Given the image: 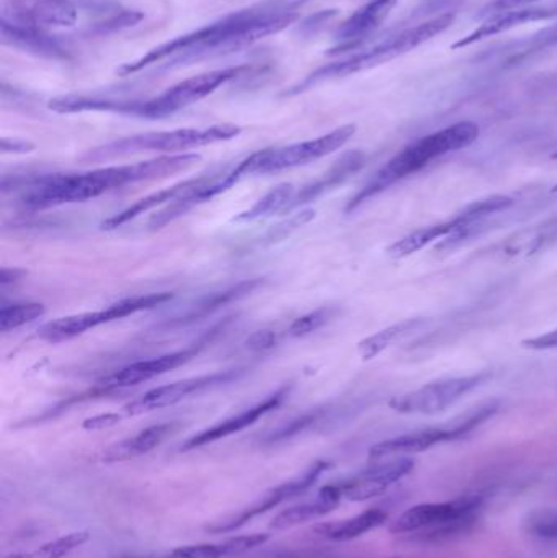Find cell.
I'll return each mask as SVG.
<instances>
[{
	"label": "cell",
	"mask_w": 557,
	"mask_h": 558,
	"mask_svg": "<svg viewBox=\"0 0 557 558\" xmlns=\"http://www.w3.org/2000/svg\"><path fill=\"white\" fill-rule=\"evenodd\" d=\"M313 2L316 0H264L235 10L202 28L149 49L134 61L124 62L117 69V74L130 77L157 64L160 71H175L245 51L296 23L303 10Z\"/></svg>",
	"instance_id": "6da1fadb"
},
{
	"label": "cell",
	"mask_w": 557,
	"mask_h": 558,
	"mask_svg": "<svg viewBox=\"0 0 557 558\" xmlns=\"http://www.w3.org/2000/svg\"><path fill=\"white\" fill-rule=\"evenodd\" d=\"M199 159L202 157L198 154H175V156L157 157V159L128 163V166L104 167V169L84 173H51V175L35 177L23 186L19 203L28 211L84 203L123 186L164 179L172 173L192 169Z\"/></svg>",
	"instance_id": "7a4b0ae2"
},
{
	"label": "cell",
	"mask_w": 557,
	"mask_h": 558,
	"mask_svg": "<svg viewBox=\"0 0 557 558\" xmlns=\"http://www.w3.org/2000/svg\"><path fill=\"white\" fill-rule=\"evenodd\" d=\"M457 15L455 13H441L434 16L427 22L419 23L412 28L402 29L396 35L388 36L382 41L375 43L370 48L355 54L347 56L339 61L329 62V64L320 65L316 71L307 74L303 81L296 82L290 88L283 92V97H296V95L306 94L326 82L339 81V78L350 77V75L360 74V72L370 71V69L378 68L385 62L392 59L401 58L408 52L414 51L424 43L431 41L435 36L447 32L455 23Z\"/></svg>",
	"instance_id": "3957f363"
},
{
	"label": "cell",
	"mask_w": 557,
	"mask_h": 558,
	"mask_svg": "<svg viewBox=\"0 0 557 558\" xmlns=\"http://www.w3.org/2000/svg\"><path fill=\"white\" fill-rule=\"evenodd\" d=\"M477 137H480V126L473 121H461L409 144L389 162H386L355 196H352V199L347 203L346 213L355 211L370 199L395 186L396 183L421 172L434 160L471 146Z\"/></svg>",
	"instance_id": "277c9868"
},
{
	"label": "cell",
	"mask_w": 557,
	"mask_h": 558,
	"mask_svg": "<svg viewBox=\"0 0 557 558\" xmlns=\"http://www.w3.org/2000/svg\"><path fill=\"white\" fill-rule=\"evenodd\" d=\"M242 133L235 124H215L209 128H182V130L159 131V133L136 134L123 137L104 146L94 147L84 154V162H104L118 157L143 153H182L209 144L234 140Z\"/></svg>",
	"instance_id": "5b68a950"
},
{
	"label": "cell",
	"mask_w": 557,
	"mask_h": 558,
	"mask_svg": "<svg viewBox=\"0 0 557 558\" xmlns=\"http://www.w3.org/2000/svg\"><path fill=\"white\" fill-rule=\"evenodd\" d=\"M252 69H254L252 65L245 64L203 72V74L172 85L162 94L147 98V100H118L114 98L111 113L130 114V117L146 118V120H162V118L179 113L190 105L198 104L203 98L215 94L222 85L244 77L252 72Z\"/></svg>",
	"instance_id": "8992f818"
},
{
	"label": "cell",
	"mask_w": 557,
	"mask_h": 558,
	"mask_svg": "<svg viewBox=\"0 0 557 558\" xmlns=\"http://www.w3.org/2000/svg\"><path fill=\"white\" fill-rule=\"evenodd\" d=\"M499 410V402H486L483 405L471 409L467 415L453 420L448 426L440 428L421 429V432L408 433L388 441L378 442L370 449V461L382 462L385 459L409 458V456L421 454L437 445L457 441L463 436L470 435L477 426L496 415Z\"/></svg>",
	"instance_id": "52a82bcc"
},
{
	"label": "cell",
	"mask_w": 557,
	"mask_h": 558,
	"mask_svg": "<svg viewBox=\"0 0 557 558\" xmlns=\"http://www.w3.org/2000/svg\"><path fill=\"white\" fill-rule=\"evenodd\" d=\"M355 133V124H346V126L337 128L316 140L303 141V143L290 144L284 147H267V149L245 157L242 160V167L247 175H254V173L268 175V173L296 169V167L307 166V163L316 162V160L336 153L340 147L346 146Z\"/></svg>",
	"instance_id": "ba28073f"
},
{
	"label": "cell",
	"mask_w": 557,
	"mask_h": 558,
	"mask_svg": "<svg viewBox=\"0 0 557 558\" xmlns=\"http://www.w3.org/2000/svg\"><path fill=\"white\" fill-rule=\"evenodd\" d=\"M172 298V292L134 295V298L114 302V304L108 305V307L101 308V311L82 312V314L56 318V320L48 322V324L39 327L38 338L52 344L64 343V341L87 333L88 330L100 327V325L111 324V322L121 320V318L128 317V315L137 314V312L166 304Z\"/></svg>",
	"instance_id": "9c48e42d"
},
{
	"label": "cell",
	"mask_w": 557,
	"mask_h": 558,
	"mask_svg": "<svg viewBox=\"0 0 557 558\" xmlns=\"http://www.w3.org/2000/svg\"><path fill=\"white\" fill-rule=\"evenodd\" d=\"M225 327L226 322H222V324L211 328L205 337L199 338L198 341L183 348V350L160 354V356L153 357V360L136 361V363L128 364V366L101 377L95 389L92 390L90 396H105V393L117 392V390L126 389V387L137 386V384L147 383V380L154 379V377L162 376V374L169 373V371L190 363L208 344L215 341V338L225 330Z\"/></svg>",
	"instance_id": "30bf717a"
},
{
	"label": "cell",
	"mask_w": 557,
	"mask_h": 558,
	"mask_svg": "<svg viewBox=\"0 0 557 558\" xmlns=\"http://www.w3.org/2000/svg\"><path fill=\"white\" fill-rule=\"evenodd\" d=\"M489 377L491 373H477L435 380L404 396L395 397L389 407L404 415H437L483 386Z\"/></svg>",
	"instance_id": "8fae6325"
},
{
	"label": "cell",
	"mask_w": 557,
	"mask_h": 558,
	"mask_svg": "<svg viewBox=\"0 0 557 558\" xmlns=\"http://www.w3.org/2000/svg\"><path fill=\"white\" fill-rule=\"evenodd\" d=\"M244 373V367H234V369L219 371V373L190 377V379L179 380V383L156 387V389L147 390L143 396L126 403L120 410L121 416L131 418V416L143 415V413L175 405V403L182 402L189 397L198 396V393L208 392V390L216 389V387L234 383Z\"/></svg>",
	"instance_id": "7c38bea8"
},
{
	"label": "cell",
	"mask_w": 557,
	"mask_h": 558,
	"mask_svg": "<svg viewBox=\"0 0 557 558\" xmlns=\"http://www.w3.org/2000/svg\"><path fill=\"white\" fill-rule=\"evenodd\" d=\"M82 10V0H10L2 5V20L52 32L74 28Z\"/></svg>",
	"instance_id": "4fadbf2b"
},
{
	"label": "cell",
	"mask_w": 557,
	"mask_h": 558,
	"mask_svg": "<svg viewBox=\"0 0 557 558\" xmlns=\"http://www.w3.org/2000/svg\"><path fill=\"white\" fill-rule=\"evenodd\" d=\"M483 495H464L455 500L440 501V504H421L405 510L398 520L389 526L391 534L421 533L434 530L453 521L464 518L477 517V511L484 505Z\"/></svg>",
	"instance_id": "5bb4252c"
},
{
	"label": "cell",
	"mask_w": 557,
	"mask_h": 558,
	"mask_svg": "<svg viewBox=\"0 0 557 558\" xmlns=\"http://www.w3.org/2000/svg\"><path fill=\"white\" fill-rule=\"evenodd\" d=\"M330 464L326 461H317L293 481L284 482L280 487L274 488L268 492L261 501L249 507L247 510L239 513L238 517L231 518V520L222 521V523L213 524V526L206 527V531L211 534H226L234 533V531L244 527L249 521L254 518L261 517V514L267 513V511L274 510L278 505L284 504V501L291 500V498L300 497L304 492L310 490L324 472L329 471Z\"/></svg>",
	"instance_id": "9a60e30c"
},
{
	"label": "cell",
	"mask_w": 557,
	"mask_h": 558,
	"mask_svg": "<svg viewBox=\"0 0 557 558\" xmlns=\"http://www.w3.org/2000/svg\"><path fill=\"white\" fill-rule=\"evenodd\" d=\"M414 459L411 458H396L389 462L382 461L373 468L360 472L355 477L337 485L346 500L362 504V501L385 495L392 485L408 477L414 471Z\"/></svg>",
	"instance_id": "2e32d148"
},
{
	"label": "cell",
	"mask_w": 557,
	"mask_h": 558,
	"mask_svg": "<svg viewBox=\"0 0 557 558\" xmlns=\"http://www.w3.org/2000/svg\"><path fill=\"white\" fill-rule=\"evenodd\" d=\"M293 384H287V386L280 387L275 390L271 396L262 402L255 403L251 409L244 410V412L238 413V415L231 416V418L225 420V422L216 423L211 428L205 429V432L198 433V435L192 436L189 441L183 442L180 451H193V449L202 448V446L211 445V442L219 441V439L228 438V436L235 435V433L242 432V429L249 428L254 425L255 422L262 418V416L268 415V413L277 410L284 400L290 397Z\"/></svg>",
	"instance_id": "e0dca14e"
},
{
	"label": "cell",
	"mask_w": 557,
	"mask_h": 558,
	"mask_svg": "<svg viewBox=\"0 0 557 558\" xmlns=\"http://www.w3.org/2000/svg\"><path fill=\"white\" fill-rule=\"evenodd\" d=\"M396 5L398 0H370L356 9L334 33L337 45L327 54L336 56L356 48L363 39L370 38L383 25Z\"/></svg>",
	"instance_id": "ac0fdd59"
},
{
	"label": "cell",
	"mask_w": 557,
	"mask_h": 558,
	"mask_svg": "<svg viewBox=\"0 0 557 558\" xmlns=\"http://www.w3.org/2000/svg\"><path fill=\"white\" fill-rule=\"evenodd\" d=\"M557 3L552 5H529L520 9L506 10V12L494 13L486 16L483 23L473 32L468 33L463 38L458 39L451 45V49H464L476 45L477 41L491 38V36L500 35V33L510 32L517 26L526 25V23L546 22V20L556 19Z\"/></svg>",
	"instance_id": "d6986e66"
},
{
	"label": "cell",
	"mask_w": 557,
	"mask_h": 558,
	"mask_svg": "<svg viewBox=\"0 0 557 558\" xmlns=\"http://www.w3.org/2000/svg\"><path fill=\"white\" fill-rule=\"evenodd\" d=\"M0 39L2 45L12 46L38 58L51 59V61H71L72 59L71 49L58 36L45 29L29 28V26L16 25L0 19Z\"/></svg>",
	"instance_id": "ffe728a7"
},
{
	"label": "cell",
	"mask_w": 557,
	"mask_h": 558,
	"mask_svg": "<svg viewBox=\"0 0 557 558\" xmlns=\"http://www.w3.org/2000/svg\"><path fill=\"white\" fill-rule=\"evenodd\" d=\"M365 160L366 157L362 150H352V153L343 154L326 173H323V175L314 180V182L304 185L303 189L294 195V198L291 199L290 206H288L283 215H288V213L294 211V209L301 208V206L310 205V203L316 202L320 196L329 193L330 190L342 185L343 182H347L350 177L355 175V173L365 166Z\"/></svg>",
	"instance_id": "44dd1931"
},
{
	"label": "cell",
	"mask_w": 557,
	"mask_h": 558,
	"mask_svg": "<svg viewBox=\"0 0 557 558\" xmlns=\"http://www.w3.org/2000/svg\"><path fill=\"white\" fill-rule=\"evenodd\" d=\"M264 282V279L261 278L244 279V281L229 286V288L222 289V291L211 292V294L205 295V298L198 299L195 304L190 305L182 315L170 320L167 327H185V325L193 324V322L202 320V318L215 314L216 311L225 307V305L247 298L252 292L262 288Z\"/></svg>",
	"instance_id": "7402d4cb"
},
{
	"label": "cell",
	"mask_w": 557,
	"mask_h": 558,
	"mask_svg": "<svg viewBox=\"0 0 557 558\" xmlns=\"http://www.w3.org/2000/svg\"><path fill=\"white\" fill-rule=\"evenodd\" d=\"M177 429V423H160V425L149 426L131 438L123 439L117 445L110 446L101 452L100 461L105 464H117V462H126L131 459L141 458L147 452L162 445L170 435Z\"/></svg>",
	"instance_id": "603a6c76"
},
{
	"label": "cell",
	"mask_w": 557,
	"mask_h": 558,
	"mask_svg": "<svg viewBox=\"0 0 557 558\" xmlns=\"http://www.w3.org/2000/svg\"><path fill=\"white\" fill-rule=\"evenodd\" d=\"M342 498L339 485H327L317 494L316 500L296 505V507L281 511L271 521L270 527L275 531L291 530V527L300 526V524L307 523V521L326 517V514L332 513L339 507Z\"/></svg>",
	"instance_id": "cb8c5ba5"
},
{
	"label": "cell",
	"mask_w": 557,
	"mask_h": 558,
	"mask_svg": "<svg viewBox=\"0 0 557 558\" xmlns=\"http://www.w3.org/2000/svg\"><path fill=\"white\" fill-rule=\"evenodd\" d=\"M388 521L386 511L375 508V510L363 511L349 520L334 521V523H324L314 527V533L324 539L336 541V543H347V541L362 537L363 534L383 526Z\"/></svg>",
	"instance_id": "d4e9b609"
},
{
	"label": "cell",
	"mask_w": 557,
	"mask_h": 558,
	"mask_svg": "<svg viewBox=\"0 0 557 558\" xmlns=\"http://www.w3.org/2000/svg\"><path fill=\"white\" fill-rule=\"evenodd\" d=\"M270 539L268 534H251V536L232 537L219 544H198V546L179 547L170 556L164 558H226L239 556L255 547L264 546Z\"/></svg>",
	"instance_id": "484cf974"
},
{
	"label": "cell",
	"mask_w": 557,
	"mask_h": 558,
	"mask_svg": "<svg viewBox=\"0 0 557 558\" xmlns=\"http://www.w3.org/2000/svg\"><path fill=\"white\" fill-rule=\"evenodd\" d=\"M192 183L193 179L185 180V182L177 183V185L170 186V189L160 190V192L153 193V195L146 196V198H141L140 202L134 203L130 208L123 209V211L107 219L101 225V228L107 229V231H113V229L128 225V222L136 219L137 216L144 215V213L150 211V209L157 208V206L170 205V203L180 198L192 186Z\"/></svg>",
	"instance_id": "4316f807"
},
{
	"label": "cell",
	"mask_w": 557,
	"mask_h": 558,
	"mask_svg": "<svg viewBox=\"0 0 557 558\" xmlns=\"http://www.w3.org/2000/svg\"><path fill=\"white\" fill-rule=\"evenodd\" d=\"M425 324H427L425 318H408V320L399 322V324L391 325V327L365 338V340L359 343L360 357L363 361L375 360L383 351L388 350L389 347L398 343L399 340L408 337V335L414 333L419 328L424 327Z\"/></svg>",
	"instance_id": "83f0119b"
},
{
	"label": "cell",
	"mask_w": 557,
	"mask_h": 558,
	"mask_svg": "<svg viewBox=\"0 0 557 558\" xmlns=\"http://www.w3.org/2000/svg\"><path fill=\"white\" fill-rule=\"evenodd\" d=\"M294 195H296V192H294V186L291 183H281V185L270 190L267 195L262 196L247 211L235 216L234 222L258 221V219L270 218V216L278 215V213H284Z\"/></svg>",
	"instance_id": "f1b7e54d"
},
{
	"label": "cell",
	"mask_w": 557,
	"mask_h": 558,
	"mask_svg": "<svg viewBox=\"0 0 557 558\" xmlns=\"http://www.w3.org/2000/svg\"><path fill=\"white\" fill-rule=\"evenodd\" d=\"M555 238H557V219L545 222V225L538 226V228L520 232L502 248V254L510 255V257L532 255L545 248V245Z\"/></svg>",
	"instance_id": "f546056e"
},
{
	"label": "cell",
	"mask_w": 557,
	"mask_h": 558,
	"mask_svg": "<svg viewBox=\"0 0 557 558\" xmlns=\"http://www.w3.org/2000/svg\"><path fill=\"white\" fill-rule=\"evenodd\" d=\"M88 541H90L88 531H77V533H71L68 536L51 541V543L43 544L39 549L33 550V553L12 554V556L5 558H64L77 550L78 547L87 544Z\"/></svg>",
	"instance_id": "4dcf8cb0"
},
{
	"label": "cell",
	"mask_w": 557,
	"mask_h": 558,
	"mask_svg": "<svg viewBox=\"0 0 557 558\" xmlns=\"http://www.w3.org/2000/svg\"><path fill=\"white\" fill-rule=\"evenodd\" d=\"M46 314V307L39 302H20V304L3 305L0 308V330L3 333L32 324L36 318Z\"/></svg>",
	"instance_id": "1f68e13d"
},
{
	"label": "cell",
	"mask_w": 557,
	"mask_h": 558,
	"mask_svg": "<svg viewBox=\"0 0 557 558\" xmlns=\"http://www.w3.org/2000/svg\"><path fill=\"white\" fill-rule=\"evenodd\" d=\"M523 527L530 536L557 541V508H540L532 511L523 521Z\"/></svg>",
	"instance_id": "d6a6232c"
},
{
	"label": "cell",
	"mask_w": 557,
	"mask_h": 558,
	"mask_svg": "<svg viewBox=\"0 0 557 558\" xmlns=\"http://www.w3.org/2000/svg\"><path fill=\"white\" fill-rule=\"evenodd\" d=\"M555 45H557V25L553 26V28L543 29L538 35L530 36L529 39L520 41L516 49H510L507 62L516 65L517 62L523 61L533 52L543 51V49L552 48Z\"/></svg>",
	"instance_id": "836d02e7"
},
{
	"label": "cell",
	"mask_w": 557,
	"mask_h": 558,
	"mask_svg": "<svg viewBox=\"0 0 557 558\" xmlns=\"http://www.w3.org/2000/svg\"><path fill=\"white\" fill-rule=\"evenodd\" d=\"M336 314L337 308L334 307L316 308V311L296 318L288 328V335L293 338L307 337V335L314 333V331L323 328L324 325L329 324L336 317Z\"/></svg>",
	"instance_id": "e575fe53"
},
{
	"label": "cell",
	"mask_w": 557,
	"mask_h": 558,
	"mask_svg": "<svg viewBox=\"0 0 557 558\" xmlns=\"http://www.w3.org/2000/svg\"><path fill=\"white\" fill-rule=\"evenodd\" d=\"M330 413V407H324V409L311 410V412L304 413L300 418L293 420L288 425L281 426L280 429L274 433L268 438V441H283V439L293 438V436L300 435L304 429L311 428V426L317 425L327 418Z\"/></svg>",
	"instance_id": "d590c367"
},
{
	"label": "cell",
	"mask_w": 557,
	"mask_h": 558,
	"mask_svg": "<svg viewBox=\"0 0 557 558\" xmlns=\"http://www.w3.org/2000/svg\"><path fill=\"white\" fill-rule=\"evenodd\" d=\"M339 10H320V12L314 13V15L307 16L300 26V33L304 36L316 35L319 29L324 28V25L336 19Z\"/></svg>",
	"instance_id": "8d00e7d4"
},
{
	"label": "cell",
	"mask_w": 557,
	"mask_h": 558,
	"mask_svg": "<svg viewBox=\"0 0 557 558\" xmlns=\"http://www.w3.org/2000/svg\"><path fill=\"white\" fill-rule=\"evenodd\" d=\"M124 420L120 412L117 413H104V415L92 416V418L84 420L82 428L87 432H100V429L111 428V426L118 425V423Z\"/></svg>",
	"instance_id": "74e56055"
},
{
	"label": "cell",
	"mask_w": 557,
	"mask_h": 558,
	"mask_svg": "<svg viewBox=\"0 0 557 558\" xmlns=\"http://www.w3.org/2000/svg\"><path fill=\"white\" fill-rule=\"evenodd\" d=\"M538 0H493L481 10V16L494 15V13L506 12V10L520 9V7L533 5Z\"/></svg>",
	"instance_id": "f35d334b"
},
{
	"label": "cell",
	"mask_w": 557,
	"mask_h": 558,
	"mask_svg": "<svg viewBox=\"0 0 557 558\" xmlns=\"http://www.w3.org/2000/svg\"><path fill=\"white\" fill-rule=\"evenodd\" d=\"M278 333L271 330H261L252 335L247 340V348L252 351H267L270 348L277 347Z\"/></svg>",
	"instance_id": "ab89813d"
},
{
	"label": "cell",
	"mask_w": 557,
	"mask_h": 558,
	"mask_svg": "<svg viewBox=\"0 0 557 558\" xmlns=\"http://www.w3.org/2000/svg\"><path fill=\"white\" fill-rule=\"evenodd\" d=\"M523 347L529 350H557V328L548 333L538 335V337L529 338L522 341Z\"/></svg>",
	"instance_id": "60d3db41"
},
{
	"label": "cell",
	"mask_w": 557,
	"mask_h": 558,
	"mask_svg": "<svg viewBox=\"0 0 557 558\" xmlns=\"http://www.w3.org/2000/svg\"><path fill=\"white\" fill-rule=\"evenodd\" d=\"M0 150H2L3 154H28L35 150V144L25 140H16V137H13V140L3 137V140L0 141Z\"/></svg>",
	"instance_id": "b9f144b4"
},
{
	"label": "cell",
	"mask_w": 557,
	"mask_h": 558,
	"mask_svg": "<svg viewBox=\"0 0 557 558\" xmlns=\"http://www.w3.org/2000/svg\"><path fill=\"white\" fill-rule=\"evenodd\" d=\"M25 277H28V271L22 270V268H2L0 270V284H15Z\"/></svg>",
	"instance_id": "7bdbcfd3"
},
{
	"label": "cell",
	"mask_w": 557,
	"mask_h": 558,
	"mask_svg": "<svg viewBox=\"0 0 557 558\" xmlns=\"http://www.w3.org/2000/svg\"><path fill=\"white\" fill-rule=\"evenodd\" d=\"M553 157H555V159H557V153L553 154Z\"/></svg>",
	"instance_id": "ee69618b"
},
{
	"label": "cell",
	"mask_w": 557,
	"mask_h": 558,
	"mask_svg": "<svg viewBox=\"0 0 557 558\" xmlns=\"http://www.w3.org/2000/svg\"><path fill=\"white\" fill-rule=\"evenodd\" d=\"M553 192H557V185L555 186V189H553Z\"/></svg>",
	"instance_id": "f6af8a7d"
},
{
	"label": "cell",
	"mask_w": 557,
	"mask_h": 558,
	"mask_svg": "<svg viewBox=\"0 0 557 558\" xmlns=\"http://www.w3.org/2000/svg\"><path fill=\"white\" fill-rule=\"evenodd\" d=\"M392 558H401V557H392Z\"/></svg>",
	"instance_id": "bcb514c9"
}]
</instances>
